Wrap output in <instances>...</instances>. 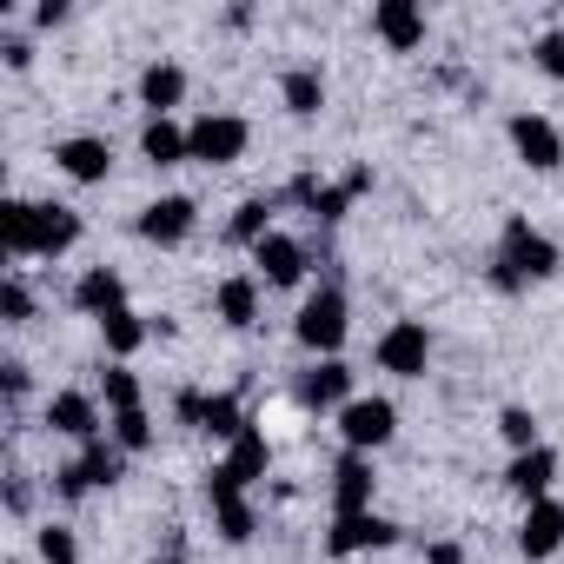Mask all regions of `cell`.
<instances>
[{"mask_svg":"<svg viewBox=\"0 0 564 564\" xmlns=\"http://www.w3.org/2000/svg\"><path fill=\"white\" fill-rule=\"evenodd\" d=\"M557 265H564L557 239L538 232L524 213H511L505 232H498V252H491V286L498 293H524V286H538V279H551Z\"/></svg>","mask_w":564,"mask_h":564,"instance_id":"6da1fadb","label":"cell"},{"mask_svg":"<svg viewBox=\"0 0 564 564\" xmlns=\"http://www.w3.org/2000/svg\"><path fill=\"white\" fill-rule=\"evenodd\" d=\"M346 333H352V306H346L339 286H319V293L300 306V319H293V339H300L313 359H339Z\"/></svg>","mask_w":564,"mask_h":564,"instance_id":"7a4b0ae2","label":"cell"},{"mask_svg":"<svg viewBox=\"0 0 564 564\" xmlns=\"http://www.w3.org/2000/svg\"><path fill=\"white\" fill-rule=\"evenodd\" d=\"M339 438H346V452H379V445H392L399 438V405L392 399H379V392H359L346 412H339Z\"/></svg>","mask_w":564,"mask_h":564,"instance_id":"3957f363","label":"cell"},{"mask_svg":"<svg viewBox=\"0 0 564 564\" xmlns=\"http://www.w3.org/2000/svg\"><path fill=\"white\" fill-rule=\"evenodd\" d=\"M186 140H193V166H232V160H246L252 127L239 113H199L186 127Z\"/></svg>","mask_w":564,"mask_h":564,"instance_id":"277c9868","label":"cell"},{"mask_svg":"<svg viewBox=\"0 0 564 564\" xmlns=\"http://www.w3.org/2000/svg\"><path fill=\"white\" fill-rule=\"evenodd\" d=\"M372 359H379V372H392V379H425V366H432V333H425V319H392V326L379 333Z\"/></svg>","mask_w":564,"mask_h":564,"instance_id":"5b68a950","label":"cell"},{"mask_svg":"<svg viewBox=\"0 0 564 564\" xmlns=\"http://www.w3.org/2000/svg\"><path fill=\"white\" fill-rule=\"evenodd\" d=\"M80 232H87V219H80L74 206L34 199V213H28V259H61V252L80 246Z\"/></svg>","mask_w":564,"mask_h":564,"instance_id":"8992f818","label":"cell"},{"mask_svg":"<svg viewBox=\"0 0 564 564\" xmlns=\"http://www.w3.org/2000/svg\"><path fill=\"white\" fill-rule=\"evenodd\" d=\"M41 419H47V432L74 438V445H94V438H107V405H100V392H80V386L54 392Z\"/></svg>","mask_w":564,"mask_h":564,"instance_id":"52a82bcc","label":"cell"},{"mask_svg":"<svg viewBox=\"0 0 564 564\" xmlns=\"http://www.w3.org/2000/svg\"><path fill=\"white\" fill-rule=\"evenodd\" d=\"M505 133H511V153H518L531 173H557V166H564V133H557V120H544V113H511Z\"/></svg>","mask_w":564,"mask_h":564,"instance_id":"ba28073f","label":"cell"},{"mask_svg":"<svg viewBox=\"0 0 564 564\" xmlns=\"http://www.w3.org/2000/svg\"><path fill=\"white\" fill-rule=\"evenodd\" d=\"M193 226H199V206H193L186 193H160V199H147L140 219H133V232H140L147 246H186Z\"/></svg>","mask_w":564,"mask_h":564,"instance_id":"9c48e42d","label":"cell"},{"mask_svg":"<svg viewBox=\"0 0 564 564\" xmlns=\"http://www.w3.org/2000/svg\"><path fill=\"white\" fill-rule=\"evenodd\" d=\"M259 300H265V279L259 272H226L213 286V319L226 333H252L259 326Z\"/></svg>","mask_w":564,"mask_h":564,"instance_id":"30bf717a","label":"cell"},{"mask_svg":"<svg viewBox=\"0 0 564 564\" xmlns=\"http://www.w3.org/2000/svg\"><path fill=\"white\" fill-rule=\"evenodd\" d=\"M252 265H259L265 286H300V279L313 272V252H306V239H293V232H265V239L252 246Z\"/></svg>","mask_w":564,"mask_h":564,"instance_id":"8fae6325","label":"cell"},{"mask_svg":"<svg viewBox=\"0 0 564 564\" xmlns=\"http://www.w3.org/2000/svg\"><path fill=\"white\" fill-rule=\"evenodd\" d=\"M359 392H352V366L346 359H313L300 372V405L306 412H346Z\"/></svg>","mask_w":564,"mask_h":564,"instance_id":"7c38bea8","label":"cell"},{"mask_svg":"<svg viewBox=\"0 0 564 564\" xmlns=\"http://www.w3.org/2000/svg\"><path fill=\"white\" fill-rule=\"evenodd\" d=\"M54 166H61L74 186H100V180L113 173V147H107L100 133H67V140H54Z\"/></svg>","mask_w":564,"mask_h":564,"instance_id":"4fadbf2b","label":"cell"},{"mask_svg":"<svg viewBox=\"0 0 564 564\" xmlns=\"http://www.w3.org/2000/svg\"><path fill=\"white\" fill-rule=\"evenodd\" d=\"M386 544H399V524L379 518V511L333 518V531H326V551H333V557H359V551H386Z\"/></svg>","mask_w":564,"mask_h":564,"instance_id":"5bb4252c","label":"cell"},{"mask_svg":"<svg viewBox=\"0 0 564 564\" xmlns=\"http://www.w3.org/2000/svg\"><path fill=\"white\" fill-rule=\"evenodd\" d=\"M372 491H379V465L366 452H346L333 465V518H352V511H372Z\"/></svg>","mask_w":564,"mask_h":564,"instance_id":"9a60e30c","label":"cell"},{"mask_svg":"<svg viewBox=\"0 0 564 564\" xmlns=\"http://www.w3.org/2000/svg\"><path fill=\"white\" fill-rule=\"evenodd\" d=\"M518 551H524L531 564H544V557L564 551V505H557V498L524 505V518H518Z\"/></svg>","mask_w":564,"mask_h":564,"instance_id":"2e32d148","label":"cell"},{"mask_svg":"<svg viewBox=\"0 0 564 564\" xmlns=\"http://www.w3.org/2000/svg\"><path fill=\"white\" fill-rule=\"evenodd\" d=\"M74 313H87V319L127 313V279H120L113 265H87V272L74 279Z\"/></svg>","mask_w":564,"mask_h":564,"instance_id":"e0dca14e","label":"cell"},{"mask_svg":"<svg viewBox=\"0 0 564 564\" xmlns=\"http://www.w3.org/2000/svg\"><path fill=\"white\" fill-rule=\"evenodd\" d=\"M372 34L392 54H419L425 47V8H412V0H379V8H372Z\"/></svg>","mask_w":564,"mask_h":564,"instance_id":"ac0fdd59","label":"cell"},{"mask_svg":"<svg viewBox=\"0 0 564 564\" xmlns=\"http://www.w3.org/2000/svg\"><path fill=\"white\" fill-rule=\"evenodd\" d=\"M140 107H147V120H173V107H186V67L180 61H147Z\"/></svg>","mask_w":564,"mask_h":564,"instance_id":"d6986e66","label":"cell"},{"mask_svg":"<svg viewBox=\"0 0 564 564\" xmlns=\"http://www.w3.org/2000/svg\"><path fill=\"white\" fill-rule=\"evenodd\" d=\"M505 485H511V498H524V505L551 498V485H557V452H551V445H538V452H511Z\"/></svg>","mask_w":564,"mask_h":564,"instance_id":"ffe728a7","label":"cell"},{"mask_svg":"<svg viewBox=\"0 0 564 564\" xmlns=\"http://www.w3.org/2000/svg\"><path fill=\"white\" fill-rule=\"evenodd\" d=\"M279 100H286L293 120H319V107H326V74H319L313 61L286 67V74H279Z\"/></svg>","mask_w":564,"mask_h":564,"instance_id":"44dd1931","label":"cell"},{"mask_svg":"<svg viewBox=\"0 0 564 564\" xmlns=\"http://www.w3.org/2000/svg\"><path fill=\"white\" fill-rule=\"evenodd\" d=\"M140 160H147V166H186V160H193L186 127H180V120H147V127H140Z\"/></svg>","mask_w":564,"mask_h":564,"instance_id":"7402d4cb","label":"cell"},{"mask_svg":"<svg viewBox=\"0 0 564 564\" xmlns=\"http://www.w3.org/2000/svg\"><path fill=\"white\" fill-rule=\"evenodd\" d=\"M100 339H107V352H113V366H127L147 339H153V319H140L133 306L127 313H113V319H100Z\"/></svg>","mask_w":564,"mask_h":564,"instance_id":"603a6c76","label":"cell"},{"mask_svg":"<svg viewBox=\"0 0 564 564\" xmlns=\"http://www.w3.org/2000/svg\"><path fill=\"white\" fill-rule=\"evenodd\" d=\"M100 405H107V419H113V412H140V405H147L140 372H133V366H107V372H100Z\"/></svg>","mask_w":564,"mask_h":564,"instance_id":"cb8c5ba5","label":"cell"},{"mask_svg":"<svg viewBox=\"0 0 564 564\" xmlns=\"http://www.w3.org/2000/svg\"><path fill=\"white\" fill-rule=\"evenodd\" d=\"M199 432H206V438H219V445H232L239 432H252V419H246V405H239L232 392H213V399H206V419H199Z\"/></svg>","mask_w":564,"mask_h":564,"instance_id":"d4e9b609","label":"cell"},{"mask_svg":"<svg viewBox=\"0 0 564 564\" xmlns=\"http://www.w3.org/2000/svg\"><path fill=\"white\" fill-rule=\"evenodd\" d=\"M226 465L239 471V485H259L265 478V465H272V445H265V432L252 425V432H239L232 445H226Z\"/></svg>","mask_w":564,"mask_h":564,"instance_id":"484cf974","label":"cell"},{"mask_svg":"<svg viewBox=\"0 0 564 564\" xmlns=\"http://www.w3.org/2000/svg\"><path fill=\"white\" fill-rule=\"evenodd\" d=\"M80 471H87V485H94V491H107V485H120L127 452H120L113 438H94V445H80Z\"/></svg>","mask_w":564,"mask_h":564,"instance_id":"4316f807","label":"cell"},{"mask_svg":"<svg viewBox=\"0 0 564 564\" xmlns=\"http://www.w3.org/2000/svg\"><path fill=\"white\" fill-rule=\"evenodd\" d=\"M498 438H505L511 452H538V445H544V425H538L531 405H505V412H498Z\"/></svg>","mask_w":564,"mask_h":564,"instance_id":"83f0119b","label":"cell"},{"mask_svg":"<svg viewBox=\"0 0 564 564\" xmlns=\"http://www.w3.org/2000/svg\"><path fill=\"white\" fill-rule=\"evenodd\" d=\"M213 531H219L226 544H252V531H259L252 498H226V505H213Z\"/></svg>","mask_w":564,"mask_h":564,"instance_id":"f1b7e54d","label":"cell"},{"mask_svg":"<svg viewBox=\"0 0 564 564\" xmlns=\"http://www.w3.org/2000/svg\"><path fill=\"white\" fill-rule=\"evenodd\" d=\"M107 438H113L127 458L147 452V445H153V412H147V405H140V412H113V419H107Z\"/></svg>","mask_w":564,"mask_h":564,"instance_id":"f546056e","label":"cell"},{"mask_svg":"<svg viewBox=\"0 0 564 564\" xmlns=\"http://www.w3.org/2000/svg\"><path fill=\"white\" fill-rule=\"evenodd\" d=\"M34 551H41V564H80V538H74V524H41L34 531Z\"/></svg>","mask_w":564,"mask_h":564,"instance_id":"4dcf8cb0","label":"cell"},{"mask_svg":"<svg viewBox=\"0 0 564 564\" xmlns=\"http://www.w3.org/2000/svg\"><path fill=\"white\" fill-rule=\"evenodd\" d=\"M226 232H232L239 246H259L265 232H279V226H272V199H246V206L232 213V226H226Z\"/></svg>","mask_w":564,"mask_h":564,"instance_id":"1f68e13d","label":"cell"},{"mask_svg":"<svg viewBox=\"0 0 564 564\" xmlns=\"http://www.w3.org/2000/svg\"><path fill=\"white\" fill-rule=\"evenodd\" d=\"M28 213H34V199L0 206V246H8V259H28Z\"/></svg>","mask_w":564,"mask_h":564,"instance_id":"d6a6232c","label":"cell"},{"mask_svg":"<svg viewBox=\"0 0 564 564\" xmlns=\"http://www.w3.org/2000/svg\"><path fill=\"white\" fill-rule=\"evenodd\" d=\"M0 319H8V326H28V319H34V293H28L21 272L0 279Z\"/></svg>","mask_w":564,"mask_h":564,"instance_id":"836d02e7","label":"cell"},{"mask_svg":"<svg viewBox=\"0 0 564 564\" xmlns=\"http://www.w3.org/2000/svg\"><path fill=\"white\" fill-rule=\"evenodd\" d=\"M531 67H538L544 80H564V28H551V34L531 41Z\"/></svg>","mask_w":564,"mask_h":564,"instance_id":"e575fe53","label":"cell"},{"mask_svg":"<svg viewBox=\"0 0 564 564\" xmlns=\"http://www.w3.org/2000/svg\"><path fill=\"white\" fill-rule=\"evenodd\" d=\"M54 491L67 498V505H80L94 485H87V471H80V458H67V465H54Z\"/></svg>","mask_w":564,"mask_h":564,"instance_id":"d590c367","label":"cell"},{"mask_svg":"<svg viewBox=\"0 0 564 564\" xmlns=\"http://www.w3.org/2000/svg\"><path fill=\"white\" fill-rule=\"evenodd\" d=\"M206 399H213V392H199V386H186V392H173V419L199 432V419H206Z\"/></svg>","mask_w":564,"mask_h":564,"instance_id":"8d00e7d4","label":"cell"},{"mask_svg":"<svg viewBox=\"0 0 564 564\" xmlns=\"http://www.w3.org/2000/svg\"><path fill=\"white\" fill-rule=\"evenodd\" d=\"M0 386H8V399H14V405H21V399H28V386H34V379H28V366H21V359H8V366H0Z\"/></svg>","mask_w":564,"mask_h":564,"instance_id":"74e56055","label":"cell"},{"mask_svg":"<svg viewBox=\"0 0 564 564\" xmlns=\"http://www.w3.org/2000/svg\"><path fill=\"white\" fill-rule=\"evenodd\" d=\"M425 564H465V544L458 538H432L425 544Z\"/></svg>","mask_w":564,"mask_h":564,"instance_id":"f35d334b","label":"cell"},{"mask_svg":"<svg viewBox=\"0 0 564 564\" xmlns=\"http://www.w3.org/2000/svg\"><path fill=\"white\" fill-rule=\"evenodd\" d=\"M0 54H8V67L21 74V67L34 61V41H28V34H8V41H0Z\"/></svg>","mask_w":564,"mask_h":564,"instance_id":"ab89813d","label":"cell"},{"mask_svg":"<svg viewBox=\"0 0 564 564\" xmlns=\"http://www.w3.org/2000/svg\"><path fill=\"white\" fill-rule=\"evenodd\" d=\"M67 21V0H41V8H34V28H61Z\"/></svg>","mask_w":564,"mask_h":564,"instance_id":"60d3db41","label":"cell"},{"mask_svg":"<svg viewBox=\"0 0 564 564\" xmlns=\"http://www.w3.org/2000/svg\"><path fill=\"white\" fill-rule=\"evenodd\" d=\"M28 498H34V491H28V478H14V485H8V511H28Z\"/></svg>","mask_w":564,"mask_h":564,"instance_id":"b9f144b4","label":"cell"},{"mask_svg":"<svg viewBox=\"0 0 564 564\" xmlns=\"http://www.w3.org/2000/svg\"><path fill=\"white\" fill-rule=\"evenodd\" d=\"M8 564H21V557H8Z\"/></svg>","mask_w":564,"mask_h":564,"instance_id":"7bdbcfd3","label":"cell"}]
</instances>
